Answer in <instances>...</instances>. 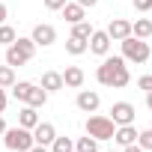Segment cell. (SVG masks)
<instances>
[{"mask_svg":"<svg viewBox=\"0 0 152 152\" xmlns=\"http://www.w3.org/2000/svg\"><path fill=\"white\" fill-rule=\"evenodd\" d=\"M96 81L102 87H110V90H122V87L131 84V72H128L122 54L119 57H110V54L102 57V66L96 69Z\"/></svg>","mask_w":152,"mask_h":152,"instance_id":"1","label":"cell"},{"mask_svg":"<svg viewBox=\"0 0 152 152\" xmlns=\"http://www.w3.org/2000/svg\"><path fill=\"white\" fill-rule=\"evenodd\" d=\"M9 90H12L15 102H21V104H30V107H45L48 104V93L33 81H15Z\"/></svg>","mask_w":152,"mask_h":152,"instance_id":"2","label":"cell"},{"mask_svg":"<svg viewBox=\"0 0 152 152\" xmlns=\"http://www.w3.org/2000/svg\"><path fill=\"white\" fill-rule=\"evenodd\" d=\"M87 134L90 137H96L99 143L102 140H113V131H116V122L110 119V116H104V113H93V116H87Z\"/></svg>","mask_w":152,"mask_h":152,"instance_id":"3","label":"cell"},{"mask_svg":"<svg viewBox=\"0 0 152 152\" xmlns=\"http://www.w3.org/2000/svg\"><path fill=\"white\" fill-rule=\"evenodd\" d=\"M33 143H36V140H33V131H30V128L12 125V128L3 131V146H6L9 152H27Z\"/></svg>","mask_w":152,"mask_h":152,"instance_id":"4","label":"cell"},{"mask_svg":"<svg viewBox=\"0 0 152 152\" xmlns=\"http://www.w3.org/2000/svg\"><path fill=\"white\" fill-rule=\"evenodd\" d=\"M119 45H122V60H125V63H137V66H140V63H146L149 54H152V51H149V42H146V39H137V36H128V39H122Z\"/></svg>","mask_w":152,"mask_h":152,"instance_id":"5","label":"cell"},{"mask_svg":"<svg viewBox=\"0 0 152 152\" xmlns=\"http://www.w3.org/2000/svg\"><path fill=\"white\" fill-rule=\"evenodd\" d=\"M110 45H113V39L107 36V30H93V36L87 39V51L96 54V57H107Z\"/></svg>","mask_w":152,"mask_h":152,"instance_id":"6","label":"cell"},{"mask_svg":"<svg viewBox=\"0 0 152 152\" xmlns=\"http://www.w3.org/2000/svg\"><path fill=\"white\" fill-rule=\"evenodd\" d=\"M134 116H137V107H134L131 102H113V104H110V119H113L116 125H131Z\"/></svg>","mask_w":152,"mask_h":152,"instance_id":"7","label":"cell"},{"mask_svg":"<svg viewBox=\"0 0 152 152\" xmlns=\"http://www.w3.org/2000/svg\"><path fill=\"white\" fill-rule=\"evenodd\" d=\"M30 39L36 42V48H51L57 42V27L54 24H36L33 33H30Z\"/></svg>","mask_w":152,"mask_h":152,"instance_id":"8","label":"cell"},{"mask_svg":"<svg viewBox=\"0 0 152 152\" xmlns=\"http://www.w3.org/2000/svg\"><path fill=\"white\" fill-rule=\"evenodd\" d=\"M75 104H78V110H84V113H96L99 104H102V96L96 90H81L78 99H75Z\"/></svg>","mask_w":152,"mask_h":152,"instance_id":"9","label":"cell"},{"mask_svg":"<svg viewBox=\"0 0 152 152\" xmlns=\"http://www.w3.org/2000/svg\"><path fill=\"white\" fill-rule=\"evenodd\" d=\"M60 75H63V87H72V90H81L87 81L81 66H66V72H60Z\"/></svg>","mask_w":152,"mask_h":152,"instance_id":"10","label":"cell"},{"mask_svg":"<svg viewBox=\"0 0 152 152\" xmlns=\"http://www.w3.org/2000/svg\"><path fill=\"white\" fill-rule=\"evenodd\" d=\"M107 36H110L113 42L128 39V36H131V21H125V18H110V24H107Z\"/></svg>","mask_w":152,"mask_h":152,"instance_id":"11","label":"cell"},{"mask_svg":"<svg viewBox=\"0 0 152 152\" xmlns=\"http://www.w3.org/2000/svg\"><path fill=\"white\" fill-rule=\"evenodd\" d=\"M57 137V125L54 122H42L39 119V125L33 128V140L36 143H42V146H51V140Z\"/></svg>","mask_w":152,"mask_h":152,"instance_id":"12","label":"cell"},{"mask_svg":"<svg viewBox=\"0 0 152 152\" xmlns=\"http://www.w3.org/2000/svg\"><path fill=\"white\" fill-rule=\"evenodd\" d=\"M60 12H63L66 24H78V21H84V18H87V9H84L81 3H75V0H69V3H66Z\"/></svg>","mask_w":152,"mask_h":152,"instance_id":"13","label":"cell"},{"mask_svg":"<svg viewBox=\"0 0 152 152\" xmlns=\"http://www.w3.org/2000/svg\"><path fill=\"white\" fill-rule=\"evenodd\" d=\"M18 125L33 131V128L39 125V107H30V104H24V107L18 110Z\"/></svg>","mask_w":152,"mask_h":152,"instance_id":"14","label":"cell"},{"mask_svg":"<svg viewBox=\"0 0 152 152\" xmlns=\"http://www.w3.org/2000/svg\"><path fill=\"white\" fill-rule=\"evenodd\" d=\"M113 140H116L119 146L137 143V128H134V122H131V125H116V131H113Z\"/></svg>","mask_w":152,"mask_h":152,"instance_id":"15","label":"cell"},{"mask_svg":"<svg viewBox=\"0 0 152 152\" xmlns=\"http://www.w3.org/2000/svg\"><path fill=\"white\" fill-rule=\"evenodd\" d=\"M39 87H42L48 96H51V93H60V90H63V75H60V72H45Z\"/></svg>","mask_w":152,"mask_h":152,"instance_id":"16","label":"cell"},{"mask_svg":"<svg viewBox=\"0 0 152 152\" xmlns=\"http://www.w3.org/2000/svg\"><path fill=\"white\" fill-rule=\"evenodd\" d=\"M24 63H30V57L12 42L9 48H6V66H12V69H18V66H24Z\"/></svg>","mask_w":152,"mask_h":152,"instance_id":"17","label":"cell"},{"mask_svg":"<svg viewBox=\"0 0 152 152\" xmlns=\"http://www.w3.org/2000/svg\"><path fill=\"white\" fill-rule=\"evenodd\" d=\"M131 36H137V39H149V36H152V21H149V18H137V21H131Z\"/></svg>","mask_w":152,"mask_h":152,"instance_id":"18","label":"cell"},{"mask_svg":"<svg viewBox=\"0 0 152 152\" xmlns=\"http://www.w3.org/2000/svg\"><path fill=\"white\" fill-rule=\"evenodd\" d=\"M66 51H69L72 57L87 54V39H78V36H72V33H69V39H66Z\"/></svg>","mask_w":152,"mask_h":152,"instance_id":"19","label":"cell"},{"mask_svg":"<svg viewBox=\"0 0 152 152\" xmlns=\"http://www.w3.org/2000/svg\"><path fill=\"white\" fill-rule=\"evenodd\" d=\"M48 149H51V152H75V140H72V137H60V134H57V137L51 140V146H48Z\"/></svg>","mask_w":152,"mask_h":152,"instance_id":"20","label":"cell"},{"mask_svg":"<svg viewBox=\"0 0 152 152\" xmlns=\"http://www.w3.org/2000/svg\"><path fill=\"white\" fill-rule=\"evenodd\" d=\"M93 30H96V27H93L87 18H84V21H78V24H72V36H78V39H90V36H93Z\"/></svg>","mask_w":152,"mask_h":152,"instance_id":"21","label":"cell"},{"mask_svg":"<svg viewBox=\"0 0 152 152\" xmlns=\"http://www.w3.org/2000/svg\"><path fill=\"white\" fill-rule=\"evenodd\" d=\"M15 81H18V78H15V69L3 63V66H0V87H3V90H9Z\"/></svg>","mask_w":152,"mask_h":152,"instance_id":"22","label":"cell"},{"mask_svg":"<svg viewBox=\"0 0 152 152\" xmlns=\"http://www.w3.org/2000/svg\"><path fill=\"white\" fill-rule=\"evenodd\" d=\"M15 39H18V33H15V27H12V24H0V45L9 48Z\"/></svg>","mask_w":152,"mask_h":152,"instance_id":"23","label":"cell"},{"mask_svg":"<svg viewBox=\"0 0 152 152\" xmlns=\"http://www.w3.org/2000/svg\"><path fill=\"white\" fill-rule=\"evenodd\" d=\"M15 45H18V48H21V51L33 60V54H36V42H33L30 36H18V39H15Z\"/></svg>","mask_w":152,"mask_h":152,"instance_id":"24","label":"cell"},{"mask_svg":"<svg viewBox=\"0 0 152 152\" xmlns=\"http://www.w3.org/2000/svg\"><path fill=\"white\" fill-rule=\"evenodd\" d=\"M137 146H140L143 152H152V128H143V131H137Z\"/></svg>","mask_w":152,"mask_h":152,"instance_id":"25","label":"cell"},{"mask_svg":"<svg viewBox=\"0 0 152 152\" xmlns=\"http://www.w3.org/2000/svg\"><path fill=\"white\" fill-rule=\"evenodd\" d=\"M137 90L152 93V75H140V78H137Z\"/></svg>","mask_w":152,"mask_h":152,"instance_id":"26","label":"cell"},{"mask_svg":"<svg viewBox=\"0 0 152 152\" xmlns=\"http://www.w3.org/2000/svg\"><path fill=\"white\" fill-rule=\"evenodd\" d=\"M42 3H45V9H51V12H60V9L69 3V0H42Z\"/></svg>","mask_w":152,"mask_h":152,"instance_id":"27","label":"cell"},{"mask_svg":"<svg viewBox=\"0 0 152 152\" xmlns=\"http://www.w3.org/2000/svg\"><path fill=\"white\" fill-rule=\"evenodd\" d=\"M131 3H134L137 12H149V9H152V0H131Z\"/></svg>","mask_w":152,"mask_h":152,"instance_id":"28","label":"cell"},{"mask_svg":"<svg viewBox=\"0 0 152 152\" xmlns=\"http://www.w3.org/2000/svg\"><path fill=\"white\" fill-rule=\"evenodd\" d=\"M6 104H9V96H6V90H3V87H0V113L6 110Z\"/></svg>","mask_w":152,"mask_h":152,"instance_id":"29","label":"cell"},{"mask_svg":"<svg viewBox=\"0 0 152 152\" xmlns=\"http://www.w3.org/2000/svg\"><path fill=\"white\" fill-rule=\"evenodd\" d=\"M75 3H81L84 9H93V6H99V0H75Z\"/></svg>","mask_w":152,"mask_h":152,"instance_id":"30","label":"cell"},{"mask_svg":"<svg viewBox=\"0 0 152 152\" xmlns=\"http://www.w3.org/2000/svg\"><path fill=\"white\" fill-rule=\"evenodd\" d=\"M6 18H9V9H6V3H0V24H6Z\"/></svg>","mask_w":152,"mask_h":152,"instance_id":"31","label":"cell"},{"mask_svg":"<svg viewBox=\"0 0 152 152\" xmlns=\"http://www.w3.org/2000/svg\"><path fill=\"white\" fill-rule=\"evenodd\" d=\"M27 152H51V149H48V146H42V143H33Z\"/></svg>","mask_w":152,"mask_h":152,"instance_id":"32","label":"cell"},{"mask_svg":"<svg viewBox=\"0 0 152 152\" xmlns=\"http://www.w3.org/2000/svg\"><path fill=\"white\" fill-rule=\"evenodd\" d=\"M122 152H143L137 143H128V146H122Z\"/></svg>","mask_w":152,"mask_h":152,"instance_id":"33","label":"cell"},{"mask_svg":"<svg viewBox=\"0 0 152 152\" xmlns=\"http://www.w3.org/2000/svg\"><path fill=\"white\" fill-rule=\"evenodd\" d=\"M9 125H6V119H3V113H0V137H3V131H6Z\"/></svg>","mask_w":152,"mask_h":152,"instance_id":"34","label":"cell"},{"mask_svg":"<svg viewBox=\"0 0 152 152\" xmlns=\"http://www.w3.org/2000/svg\"><path fill=\"white\" fill-rule=\"evenodd\" d=\"M146 107L152 110V93H146Z\"/></svg>","mask_w":152,"mask_h":152,"instance_id":"35","label":"cell"},{"mask_svg":"<svg viewBox=\"0 0 152 152\" xmlns=\"http://www.w3.org/2000/svg\"><path fill=\"white\" fill-rule=\"evenodd\" d=\"M90 152H99V149H90Z\"/></svg>","mask_w":152,"mask_h":152,"instance_id":"36","label":"cell"},{"mask_svg":"<svg viewBox=\"0 0 152 152\" xmlns=\"http://www.w3.org/2000/svg\"><path fill=\"white\" fill-rule=\"evenodd\" d=\"M107 152H116V149H107Z\"/></svg>","mask_w":152,"mask_h":152,"instance_id":"37","label":"cell"}]
</instances>
